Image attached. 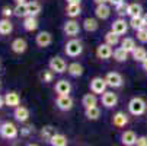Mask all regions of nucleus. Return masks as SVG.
I'll list each match as a JSON object with an SVG mask.
<instances>
[{
	"label": "nucleus",
	"instance_id": "obj_1",
	"mask_svg": "<svg viewBox=\"0 0 147 146\" xmlns=\"http://www.w3.org/2000/svg\"><path fill=\"white\" fill-rule=\"evenodd\" d=\"M64 53L67 54V57H71V58L79 57L83 53V44H82V41L77 39V38H74V37L71 39H69L67 43H66V45H64Z\"/></svg>",
	"mask_w": 147,
	"mask_h": 146
},
{
	"label": "nucleus",
	"instance_id": "obj_2",
	"mask_svg": "<svg viewBox=\"0 0 147 146\" xmlns=\"http://www.w3.org/2000/svg\"><path fill=\"white\" fill-rule=\"evenodd\" d=\"M146 110H147V104H146V101L143 98L134 96V98L130 99V102H128V111H130V114H133L136 117L137 115H143L146 113Z\"/></svg>",
	"mask_w": 147,
	"mask_h": 146
},
{
	"label": "nucleus",
	"instance_id": "obj_3",
	"mask_svg": "<svg viewBox=\"0 0 147 146\" xmlns=\"http://www.w3.org/2000/svg\"><path fill=\"white\" fill-rule=\"evenodd\" d=\"M19 136V129L10 121H5L0 126V137H3L6 140H13Z\"/></svg>",
	"mask_w": 147,
	"mask_h": 146
},
{
	"label": "nucleus",
	"instance_id": "obj_4",
	"mask_svg": "<svg viewBox=\"0 0 147 146\" xmlns=\"http://www.w3.org/2000/svg\"><path fill=\"white\" fill-rule=\"evenodd\" d=\"M48 67L54 73H57V75H63V73L67 72V63H66V60L63 58V57H60V56H54V57L50 58Z\"/></svg>",
	"mask_w": 147,
	"mask_h": 146
},
{
	"label": "nucleus",
	"instance_id": "obj_5",
	"mask_svg": "<svg viewBox=\"0 0 147 146\" xmlns=\"http://www.w3.org/2000/svg\"><path fill=\"white\" fill-rule=\"evenodd\" d=\"M89 88H90V92H93V94H100V95H102L105 91H107L108 83H107V80H105V77L96 76V77H93V79L90 80Z\"/></svg>",
	"mask_w": 147,
	"mask_h": 146
},
{
	"label": "nucleus",
	"instance_id": "obj_6",
	"mask_svg": "<svg viewBox=\"0 0 147 146\" xmlns=\"http://www.w3.org/2000/svg\"><path fill=\"white\" fill-rule=\"evenodd\" d=\"M55 105L60 111H70L74 105V101L70 96V94L69 95H58L55 98Z\"/></svg>",
	"mask_w": 147,
	"mask_h": 146
},
{
	"label": "nucleus",
	"instance_id": "obj_7",
	"mask_svg": "<svg viewBox=\"0 0 147 146\" xmlns=\"http://www.w3.org/2000/svg\"><path fill=\"white\" fill-rule=\"evenodd\" d=\"M51 43H53V35L48 31H41L35 35V44L39 48H47L51 45Z\"/></svg>",
	"mask_w": 147,
	"mask_h": 146
},
{
	"label": "nucleus",
	"instance_id": "obj_8",
	"mask_svg": "<svg viewBox=\"0 0 147 146\" xmlns=\"http://www.w3.org/2000/svg\"><path fill=\"white\" fill-rule=\"evenodd\" d=\"M63 32H64V35H67V37H70V38L79 35V32H80V25H79V22H77V20H74L73 18H71L70 20H66L64 25H63Z\"/></svg>",
	"mask_w": 147,
	"mask_h": 146
},
{
	"label": "nucleus",
	"instance_id": "obj_9",
	"mask_svg": "<svg viewBox=\"0 0 147 146\" xmlns=\"http://www.w3.org/2000/svg\"><path fill=\"white\" fill-rule=\"evenodd\" d=\"M100 101L105 108H114L118 104V95L112 91H105L100 96Z\"/></svg>",
	"mask_w": 147,
	"mask_h": 146
},
{
	"label": "nucleus",
	"instance_id": "obj_10",
	"mask_svg": "<svg viewBox=\"0 0 147 146\" xmlns=\"http://www.w3.org/2000/svg\"><path fill=\"white\" fill-rule=\"evenodd\" d=\"M105 80H107L108 86H109V88H114V89L121 88V86L124 85V79H122V76H121L118 72H109V73H107V76H105Z\"/></svg>",
	"mask_w": 147,
	"mask_h": 146
},
{
	"label": "nucleus",
	"instance_id": "obj_11",
	"mask_svg": "<svg viewBox=\"0 0 147 146\" xmlns=\"http://www.w3.org/2000/svg\"><path fill=\"white\" fill-rule=\"evenodd\" d=\"M128 26H130V24H128L125 19H122V18H118V19H115L114 22L111 24V29H112L115 34H118L119 37L127 34V31H128Z\"/></svg>",
	"mask_w": 147,
	"mask_h": 146
},
{
	"label": "nucleus",
	"instance_id": "obj_12",
	"mask_svg": "<svg viewBox=\"0 0 147 146\" xmlns=\"http://www.w3.org/2000/svg\"><path fill=\"white\" fill-rule=\"evenodd\" d=\"M54 91L57 95H69L71 92V83L67 79H60L55 82Z\"/></svg>",
	"mask_w": 147,
	"mask_h": 146
},
{
	"label": "nucleus",
	"instance_id": "obj_13",
	"mask_svg": "<svg viewBox=\"0 0 147 146\" xmlns=\"http://www.w3.org/2000/svg\"><path fill=\"white\" fill-rule=\"evenodd\" d=\"M112 54H114L112 45H109V44H107V43L99 44V45L96 47V56H98V58H100V60H108V58L112 57Z\"/></svg>",
	"mask_w": 147,
	"mask_h": 146
},
{
	"label": "nucleus",
	"instance_id": "obj_14",
	"mask_svg": "<svg viewBox=\"0 0 147 146\" xmlns=\"http://www.w3.org/2000/svg\"><path fill=\"white\" fill-rule=\"evenodd\" d=\"M29 110L26 107H22V105H18L13 108V117L18 123H26L28 118H29Z\"/></svg>",
	"mask_w": 147,
	"mask_h": 146
},
{
	"label": "nucleus",
	"instance_id": "obj_15",
	"mask_svg": "<svg viewBox=\"0 0 147 146\" xmlns=\"http://www.w3.org/2000/svg\"><path fill=\"white\" fill-rule=\"evenodd\" d=\"M10 48L15 54H24L28 50V43L24 38H15L10 44Z\"/></svg>",
	"mask_w": 147,
	"mask_h": 146
},
{
	"label": "nucleus",
	"instance_id": "obj_16",
	"mask_svg": "<svg viewBox=\"0 0 147 146\" xmlns=\"http://www.w3.org/2000/svg\"><path fill=\"white\" fill-rule=\"evenodd\" d=\"M5 105H7L10 108H15V107L20 105V96H19V94L15 92V91H9L5 95Z\"/></svg>",
	"mask_w": 147,
	"mask_h": 146
},
{
	"label": "nucleus",
	"instance_id": "obj_17",
	"mask_svg": "<svg viewBox=\"0 0 147 146\" xmlns=\"http://www.w3.org/2000/svg\"><path fill=\"white\" fill-rule=\"evenodd\" d=\"M22 26H24V29H25L26 32H34V31H36L38 26H39L36 16L28 15L26 18H24V24H22Z\"/></svg>",
	"mask_w": 147,
	"mask_h": 146
},
{
	"label": "nucleus",
	"instance_id": "obj_18",
	"mask_svg": "<svg viewBox=\"0 0 147 146\" xmlns=\"http://www.w3.org/2000/svg\"><path fill=\"white\" fill-rule=\"evenodd\" d=\"M95 16H96L98 19H102V20L108 19V18L111 16V7H109L107 3L96 5V7H95Z\"/></svg>",
	"mask_w": 147,
	"mask_h": 146
},
{
	"label": "nucleus",
	"instance_id": "obj_19",
	"mask_svg": "<svg viewBox=\"0 0 147 146\" xmlns=\"http://www.w3.org/2000/svg\"><path fill=\"white\" fill-rule=\"evenodd\" d=\"M121 143L125 146H134L137 143V134L133 130H125L121 133Z\"/></svg>",
	"mask_w": 147,
	"mask_h": 146
},
{
	"label": "nucleus",
	"instance_id": "obj_20",
	"mask_svg": "<svg viewBox=\"0 0 147 146\" xmlns=\"http://www.w3.org/2000/svg\"><path fill=\"white\" fill-rule=\"evenodd\" d=\"M112 124L115 127H125L128 124V115L125 114V113H122V111H118V113H115L114 114V117H112Z\"/></svg>",
	"mask_w": 147,
	"mask_h": 146
},
{
	"label": "nucleus",
	"instance_id": "obj_21",
	"mask_svg": "<svg viewBox=\"0 0 147 146\" xmlns=\"http://www.w3.org/2000/svg\"><path fill=\"white\" fill-rule=\"evenodd\" d=\"M83 72H85V69H83V66L80 63H77V61H73V63H70L67 66V73L71 77H80L83 75Z\"/></svg>",
	"mask_w": 147,
	"mask_h": 146
},
{
	"label": "nucleus",
	"instance_id": "obj_22",
	"mask_svg": "<svg viewBox=\"0 0 147 146\" xmlns=\"http://www.w3.org/2000/svg\"><path fill=\"white\" fill-rule=\"evenodd\" d=\"M48 143L51 145V146H66L67 143H69V140H67V137L63 134V133H54L53 136H51V139L48 140Z\"/></svg>",
	"mask_w": 147,
	"mask_h": 146
},
{
	"label": "nucleus",
	"instance_id": "obj_23",
	"mask_svg": "<svg viewBox=\"0 0 147 146\" xmlns=\"http://www.w3.org/2000/svg\"><path fill=\"white\" fill-rule=\"evenodd\" d=\"M13 31V24L10 22L9 18L0 19V35H9Z\"/></svg>",
	"mask_w": 147,
	"mask_h": 146
},
{
	"label": "nucleus",
	"instance_id": "obj_24",
	"mask_svg": "<svg viewBox=\"0 0 147 146\" xmlns=\"http://www.w3.org/2000/svg\"><path fill=\"white\" fill-rule=\"evenodd\" d=\"M82 105L85 108H89V107H93V105H98V96L96 94H85L82 98Z\"/></svg>",
	"mask_w": 147,
	"mask_h": 146
},
{
	"label": "nucleus",
	"instance_id": "obj_25",
	"mask_svg": "<svg viewBox=\"0 0 147 146\" xmlns=\"http://www.w3.org/2000/svg\"><path fill=\"white\" fill-rule=\"evenodd\" d=\"M82 25H83V29H85L86 32H95L99 28V24H98V20L95 18H86L85 20H83Z\"/></svg>",
	"mask_w": 147,
	"mask_h": 146
},
{
	"label": "nucleus",
	"instance_id": "obj_26",
	"mask_svg": "<svg viewBox=\"0 0 147 146\" xmlns=\"http://www.w3.org/2000/svg\"><path fill=\"white\" fill-rule=\"evenodd\" d=\"M80 13H82V7H80L79 3H67V6H66V15L69 18H73L74 19Z\"/></svg>",
	"mask_w": 147,
	"mask_h": 146
},
{
	"label": "nucleus",
	"instance_id": "obj_27",
	"mask_svg": "<svg viewBox=\"0 0 147 146\" xmlns=\"http://www.w3.org/2000/svg\"><path fill=\"white\" fill-rule=\"evenodd\" d=\"M128 54H130V53H128L127 50H124L122 47H118V48L114 50L112 57H114L115 61H118V63H124V61L128 60Z\"/></svg>",
	"mask_w": 147,
	"mask_h": 146
},
{
	"label": "nucleus",
	"instance_id": "obj_28",
	"mask_svg": "<svg viewBox=\"0 0 147 146\" xmlns=\"http://www.w3.org/2000/svg\"><path fill=\"white\" fill-rule=\"evenodd\" d=\"M13 13L18 18H26L29 15V12H28V2H25V3H16V6L13 7Z\"/></svg>",
	"mask_w": 147,
	"mask_h": 146
},
{
	"label": "nucleus",
	"instance_id": "obj_29",
	"mask_svg": "<svg viewBox=\"0 0 147 146\" xmlns=\"http://www.w3.org/2000/svg\"><path fill=\"white\" fill-rule=\"evenodd\" d=\"M85 117L88 120H98L100 117V108L98 105H93V107H89V108H85Z\"/></svg>",
	"mask_w": 147,
	"mask_h": 146
},
{
	"label": "nucleus",
	"instance_id": "obj_30",
	"mask_svg": "<svg viewBox=\"0 0 147 146\" xmlns=\"http://www.w3.org/2000/svg\"><path fill=\"white\" fill-rule=\"evenodd\" d=\"M105 43H107V44H109V45H112V47L118 45V44L121 43L119 35H118V34H115L112 29H111V31H108L107 34H105Z\"/></svg>",
	"mask_w": 147,
	"mask_h": 146
},
{
	"label": "nucleus",
	"instance_id": "obj_31",
	"mask_svg": "<svg viewBox=\"0 0 147 146\" xmlns=\"http://www.w3.org/2000/svg\"><path fill=\"white\" fill-rule=\"evenodd\" d=\"M119 45H121L124 50H127L128 53H133V51H134V48L137 47V45H136L134 38H131V37H125L124 39H121Z\"/></svg>",
	"mask_w": 147,
	"mask_h": 146
},
{
	"label": "nucleus",
	"instance_id": "obj_32",
	"mask_svg": "<svg viewBox=\"0 0 147 146\" xmlns=\"http://www.w3.org/2000/svg\"><path fill=\"white\" fill-rule=\"evenodd\" d=\"M141 12H143V6L140 5V3H137V2H134V3H130L128 6H127V15L131 18V16H138V15H141Z\"/></svg>",
	"mask_w": 147,
	"mask_h": 146
},
{
	"label": "nucleus",
	"instance_id": "obj_33",
	"mask_svg": "<svg viewBox=\"0 0 147 146\" xmlns=\"http://www.w3.org/2000/svg\"><path fill=\"white\" fill-rule=\"evenodd\" d=\"M41 10H42V6H41L39 2H36V0H31V2H28V12H29V15L38 16L41 13Z\"/></svg>",
	"mask_w": 147,
	"mask_h": 146
},
{
	"label": "nucleus",
	"instance_id": "obj_34",
	"mask_svg": "<svg viewBox=\"0 0 147 146\" xmlns=\"http://www.w3.org/2000/svg\"><path fill=\"white\" fill-rule=\"evenodd\" d=\"M128 24H130V26H131L134 31H138V29H141V28L144 26V20H143V16H141V15H138V16H131Z\"/></svg>",
	"mask_w": 147,
	"mask_h": 146
},
{
	"label": "nucleus",
	"instance_id": "obj_35",
	"mask_svg": "<svg viewBox=\"0 0 147 146\" xmlns=\"http://www.w3.org/2000/svg\"><path fill=\"white\" fill-rule=\"evenodd\" d=\"M131 56H133V58H134L136 61H140V63H141L144 58H147V51H146V48H143V47H136L134 51L131 53Z\"/></svg>",
	"mask_w": 147,
	"mask_h": 146
},
{
	"label": "nucleus",
	"instance_id": "obj_36",
	"mask_svg": "<svg viewBox=\"0 0 147 146\" xmlns=\"http://www.w3.org/2000/svg\"><path fill=\"white\" fill-rule=\"evenodd\" d=\"M55 133V129H54V126H51V124H47V126H44L42 129H41V137H42L44 140H50L51 139V136Z\"/></svg>",
	"mask_w": 147,
	"mask_h": 146
},
{
	"label": "nucleus",
	"instance_id": "obj_37",
	"mask_svg": "<svg viewBox=\"0 0 147 146\" xmlns=\"http://www.w3.org/2000/svg\"><path fill=\"white\" fill-rule=\"evenodd\" d=\"M54 76H55V73L48 67L47 70H44L42 73H41V82L42 83H51L54 80Z\"/></svg>",
	"mask_w": 147,
	"mask_h": 146
},
{
	"label": "nucleus",
	"instance_id": "obj_38",
	"mask_svg": "<svg viewBox=\"0 0 147 146\" xmlns=\"http://www.w3.org/2000/svg\"><path fill=\"white\" fill-rule=\"evenodd\" d=\"M136 32H137V39L140 41V43L146 44L147 43V26H143L141 29H138Z\"/></svg>",
	"mask_w": 147,
	"mask_h": 146
},
{
	"label": "nucleus",
	"instance_id": "obj_39",
	"mask_svg": "<svg viewBox=\"0 0 147 146\" xmlns=\"http://www.w3.org/2000/svg\"><path fill=\"white\" fill-rule=\"evenodd\" d=\"M127 6H128V5H125V2H122V3L114 6L115 13H117L118 16H125V15H127Z\"/></svg>",
	"mask_w": 147,
	"mask_h": 146
},
{
	"label": "nucleus",
	"instance_id": "obj_40",
	"mask_svg": "<svg viewBox=\"0 0 147 146\" xmlns=\"http://www.w3.org/2000/svg\"><path fill=\"white\" fill-rule=\"evenodd\" d=\"M32 133H34V126H31V124L20 127V130H19V134L22 136V137H28V136H31Z\"/></svg>",
	"mask_w": 147,
	"mask_h": 146
},
{
	"label": "nucleus",
	"instance_id": "obj_41",
	"mask_svg": "<svg viewBox=\"0 0 147 146\" xmlns=\"http://www.w3.org/2000/svg\"><path fill=\"white\" fill-rule=\"evenodd\" d=\"M12 15H15V13H13V9L10 6H3L2 7V16L3 18H10Z\"/></svg>",
	"mask_w": 147,
	"mask_h": 146
},
{
	"label": "nucleus",
	"instance_id": "obj_42",
	"mask_svg": "<svg viewBox=\"0 0 147 146\" xmlns=\"http://www.w3.org/2000/svg\"><path fill=\"white\" fill-rule=\"evenodd\" d=\"M137 146H147V136H140L137 137Z\"/></svg>",
	"mask_w": 147,
	"mask_h": 146
},
{
	"label": "nucleus",
	"instance_id": "obj_43",
	"mask_svg": "<svg viewBox=\"0 0 147 146\" xmlns=\"http://www.w3.org/2000/svg\"><path fill=\"white\" fill-rule=\"evenodd\" d=\"M124 0H108V3L109 5H112V6H117V5H119V3H122Z\"/></svg>",
	"mask_w": 147,
	"mask_h": 146
},
{
	"label": "nucleus",
	"instance_id": "obj_44",
	"mask_svg": "<svg viewBox=\"0 0 147 146\" xmlns=\"http://www.w3.org/2000/svg\"><path fill=\"white\" fill-rule=\"evenodd\" d=\"M141 69H143L144 72H147V58H144V60L141 61Z\"/></svg>",
	"mask_w": 147,
	"mask_h": 146
},
{
	"label": "nucleus",
	"instance_id": "obj_45",
	"mask_svg": "<svg viewBox=\"0 0 147 146\" xmlns=\"http://www.w3.org/2000/svg\"><path fill=\"white\" fill-rule=\"evenodd\" d=\"M96 5H100V3H108V0H93Z\"/></svg>",
	"mask_w": 147,
	"mask_h": 146
},
{
	"label": "nucleus",
	"instance_id": "obj_46",
	"mask_svg": "<svg viewBox=\"0 0 147 146\" xmlns=\"http://www.w3.org/2000/svg\"><path fill=\"white\" fill-rule=\"evenodd\" d=\"M5 105V96H2V95H0V108H2Z\"/></svg>",
	"mask_w": 147,
	"mask_h": 146
},
{
	"label": "nucleus",
	"instance_id": "obj_47",
	"mask_svg": "<svg viewBox=\"0 0 147 146\" xmlns=\"http://www.w3.org/2000/svg\"><path fill=\"white\" fill-rule=\"evenodd\" d=\"M66 2H67V3H79V5H80L82 0H66Z\"/></svg>",
	"mask_w": 147,
	"mask_h": 146
},
{
	"label": "nucleus",
	"instance_id": "obj_48",
	"mask_svg": "<svg viewBox=\"0 0 147 146\" xmlns=\"http://www.w3.org/2000/svg\"><path fill=\"white\" fill-rule=\"evenodd\" d=\"M143 20H144V26H147V13L143 15Z\"/></svg>",
	"mask_w": 147,
	"mask_h": 146
},
{
	"label": "nucleus",
	"instance_id": "obj_49",
	"mask_svg": "<svg viewBox=\"0 0 147 146\" xmlns=\"http://www.w3.org/2000/svg\"><path fill=\"white\" fill-rule=\"evenodd\" d=\"M13 2H15V3H25L26 0H13Z\"/></svg>",
	"mask_w": 147,
	"mask_h": 146
},
{
	"label": "nucleus",
	"instance_id": "obj_50",
	"mask_svg": "<svg viewBox=\"0 0 147 146\" xmlns=\"http://www.w3.org/2000/svg\"><path fill=\"white\" fill-rule=\"evenodd\" d=\"M0 89H2V80H0Z\"/></svg>",
	"mask_w": 147,
	"mask_h": 146
},
{
	"label": "nucleus",
	"instance_id": "obj_51",
	"mask_svg": "<svg viewBox=\"0 0 147 146\" xmlns=\"http://www.w3.org/2000/svg\"><path fill=\"white\" fill-rule=\"evenodd\" d=\"M0 65H2V58H0Z\"/></svg>",
	"mask_w": 147,
	"mask_h": 146
},
{
	"label": "nucleus",
	"instance_id": "obj_52",
	"mask_svg": "<svg viewBox=\"0 0 147 146\" xmlns=\"http://www.w3.org/2000/svg\"><path fill=\"white\" fill-rule=\"evenodd\" d=\"M0 126H2V123H0Z\"/></svg>",
	"mask_w": 147,
	"mask_h": 146
}]
</instances>
